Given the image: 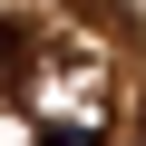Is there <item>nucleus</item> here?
<instances>
[{
  "mask_svg": "<svg viewBox=\"0 0 146 146\" xmlns=\"http://www.w3.org/2000/svg\"><path fill=\"white\" fill-rule=\"evenodd\" d=\"M29 58H39V29L10 10V20H0V88H20V78H29Z\"/></svg>",
  "mask_w": 146,
  "mask_h": 146,
  "instance_id": "1",
  "label": "nucleus"
},
{
  "mask_svg": "<svg viewBox=\"0 0 146 146\" xmlns=\"http://www.w3.org/2000/svg\"><path fill=\"white\" fill-rule=\"evenodd\" d=\"M39 146H98V136H88V127H49Z\"/></svg>",
  "mask_w": 146,
  "mask_h": 146,
  "instance_id": "2",
  "label": "nucleus"
},
{
  "mask_svg": "<svg viewBox=\"0 0 146 146\" xmlns=\"http://www.w3.org/2000/svg\"><path fill=\"white\" fill-rule=\"evenodd\" d=\"M136 146H146V127H136Z\"/></svg>",
  "mask_w": 146,
  "mask_h": 146,
  "instance_id": "3",
  "label": "nucleus"
}]
</instances>
